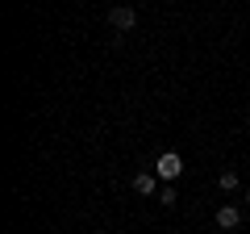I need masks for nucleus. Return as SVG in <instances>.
<instances>
[{
	"label": "nucleus",
	"instance_id": "nucleus-1",
	"mask_svg": "<svg viewBox=\"0 0 250 234\" xmlns=\"http://www.w3.org/2000/svg\"><path fill=\"white\" fill-rule=\"evenodd\" d=\"M179 171H184V159H179L175 151H163L159 163H154V176H159L163 184H171V180H179Z\"/></svg>",
	"mask_w": 250,
	"mask_h": 234
},
{
	"label": "nucleus",
	"instance_id": "nucleus-2",
	"mask_svg": "<svg viewBox=\"0 0 250 234\" xmlns=\"http://www.w3.org/2000/svg\"><path fill=\"white\" fill-rule=\"evenodd\" d=\"M108 25H113L117 34H129V29L138 25V13L129 9V4H121V9H108Z\"/></svg>",
	"mask_w": 250,
	"mask_h": 234
},
{
	"label": "nucleus",
	"instance_id": "nucleus-3",
	"mask_svg": "<svg viewBox=\"0 0 250 234\" xmlns=\"http://www.w3.org/2000/svg\"><path fill=\"white\" fill-rule=\"evenodd\" d=\"M238 222H242V209L225 201V205L217 209V226H221V230H238Z\"/></svg>",
	"mask_w": 250,
	"mask_h": 234
},
{
	"label": "nucleus",
	"instance_id": "nucleus-4",
	"mask_svg": "<svg viewBox=\"0 0 250 234\" xmlns=\"http://www.w3.org/2000/svg\"><path fill=\"white\" fill-rule=\"evenodd\" d=\"M134 192L154 197V192H159V176H154V171H138V176H134Z\"/></svg>",
	"mask_w": 250,
	"mask_h": 234
},
{
	"label": "nucleus",
	"instance_id": "nucleus-5",
	"mask_svg": "<svg viewBox=\"0 0 250 234\" xmlns=\"http://www.w3.org/2000/svg\"><path fill=\"white\" fill-rule=\"evenodd\" d=\"M217 188H221L225 197H229V192H238V188H242V180H238V171H221V176H217Z\"/></svg>",
	"mask_w": 250,
	"mask_h": 234
},
{
	"label": "nucleus",
	"instance_id": "nucleus-6",
	"mask_svg": "<svg viewBox=\"0 0 250 234\" xmlns=\"http://www.w3.org/2000/svg\"><path fill=\"white\" fill-rule=\"evenodd\" d=\"M175 201H179V192L171 188V184H163V188H159V205H167V209H171Z\"/></svg>",
	"mask_w": 250,
	"mask_h": 234
},
{
	"label": "nucleus",
	"instance_id": "nucleus-7",
	"mask_svg": "<svg viewBox=\"0 0 250 234\" xmlns=\"http://www.w3.org/2000/svg\"><path fill=\"white\" fill-rule=\"evenodd\" d=\"M242 201H246V205H250V188H246V197H242Z\"/></svg>",
	"mask_w": 250,
	"mask_h": 234
}]
</instances>
